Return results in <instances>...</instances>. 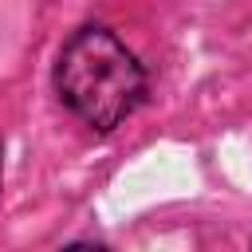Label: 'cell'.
<instances>
[{
  "label": "cell",
  "instance_id": "6da1fadb",
  "mask_svg": "<svg viewBox=\"0 0 252 252\" xmlns=\"http://www.w3.org/2000/svg\"><path fill=\"white\" fill-rule=\"evenodd\" d=\"M142 67L106 28H79L55 63L59 98L94 130H114L142 98Z\"/></svg>",
  "mask_w": 252,
  "mask_h": 252
},
{
  "label": "cell",
  "instance_id": "7a4b0ae2",
  "mask_svg": "<svg viewBox=\"0 0 252 252\" xmlns=\"http://www.w3.org/2000/svg\"><path fill=\"white\" fill-rule=\"evenodd\" d=\"M63 252H106L102 244H87V240H79V244H71V248H63Z\"/></svg>",
  "mask_w": 252,
  "mask_h": 252
},
{
  "label": "cell",
  "instance_id": "3957f363",
  "mask_svg": "<svg viewBox=\"0 0 252 252\" xmlns=\"http://www.w3.org/2000/svg\"><path fill=\"white\" fill-rule=\"evenodd\" d=\"M0 173H4V169H0Z\"/></svg>",
  "mask_w": 252,
  "mask_h": 252
}]
</instances>
